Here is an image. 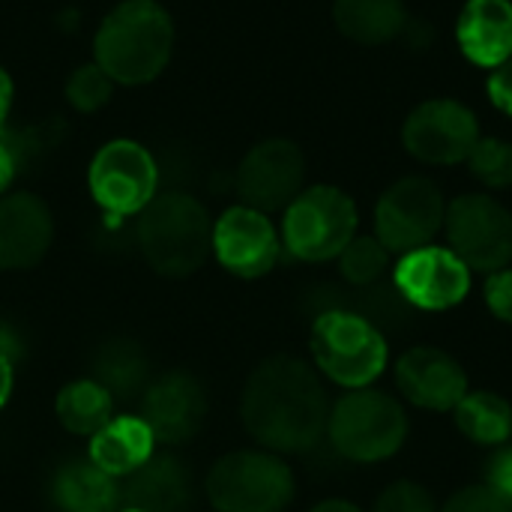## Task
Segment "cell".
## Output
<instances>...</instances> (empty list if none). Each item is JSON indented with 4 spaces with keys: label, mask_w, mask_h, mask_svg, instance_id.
<instances>
[{
    "label": "cell",
    "mask_w": 512,
    "mask_h": 512,
    "mask_svg": "<svg viewBox=\"0 0 512 512\" xmlns=\"http://www.w3.org/2000/svg\"><path fill=\"white\" fill-rule=\"evenodd\" d=\"M54 240V219L48 204L33 192H12L0 198V270L36 267Z\"/></svg>",
    "instance_id": "obj_16"
},
{
    "label": "cell",
    "mask_w": 512,
    "mask_h": 512,
    "mask_svg": "<svg viewBox=\"0 0 512 512\" xmlns=\"http://www.w3.org/2000/svg\"><path fill=\"white\" fill-rule=\"evenodd\" d=\"M246 432L270 453H306L327 432V393L315 369L297 357H270L246 381L240 399Z\"/></svg>",
    "instance_id": "obj_1"
},
{
    "label": "cell",
    "mask_w": 512,
    "mask_h": 512,
    "mask_svg": "<svg viewBox=\"0 0 512 512\" xmlns=\"http://www.w3.org/2000/svg\"><path fill=\"white\" fill-rule=\"evenodd\" d=\"M327 435L336 453L351 462H384L402 450L408 438V417L390 393L363 387L345 393L333 405Z\"/></svg>",
    "instance_id": "obj_4"
},
{
    "label": "cell",
    "mask_w": 512,
    "mask_h": 512,
    "mask_svg": "<svg viewBox=\"0 0 512 512\" xmlns=\"http://www.w3.org/2000/svg\"><path fill=\"white\" fill-rule=\"evenodd\" d=\"M486 306L492 309V315H498L501 321L512 324V270H498L489 276L486 282Z\"/></svg>",
    "instance_id": "obj_31"
},
{
    "label": "cell",
    "mask_w": 512,
    "mask_h": 512,
    "mask_svg": "<svg viewBox=\"0 0 512 512\" xmlns=\"http://www.w3.org/2000/svg\"><path fill=\"white\" fill-rule=\"evenodd\" d=\"M153 438L162 444L192 441L207 420V393L189 372H168L147 384L144 417Z\"/></svg>",
    "instance_id": "obj_15"
},
{
    "label": "cell",
    "mask_w": 512,
    "mask_h": 512,
    "mask_svg": "<svg viewBox=\"0 0 512 512\" xmlns=\"http://www.w3.org/2000/svg\"><path fill=\"white\" fill-rule=\"evenodd\" d=\"M120 512H141V510H132V507H126V510H120Z\"/></svg>",
    "instance_id": "obj_38"
},
{
    "label": "cell",
    "mask_w": 512,
    "mask_h": 512,
    "mask_svg": "<svg viewBox=\"0 0 512 512\" xmlns=\"http://www.w3.org/2000/svg\"><path fill=\"white\" fill-rule=\"evenodd\" d=\"M111 87H114V81L105 75V69H99L96 63H87V66H78L69 75L66 99H69L72 108L90 114V111H99L111 99Z\"/></svg>",
    "instance_id": "obj_28"
},
{
    "label": "cell",
    "mask_w": 512,
    "mask_h": 512,
    "mask_svg": "<svg viewBox=\"0 0 512 512\" xmlns=\"http://www.w3.org/2000/svg\"><path fill=\"white\" fill-rule=\"evenodd\" d=\"M279 249L282 243L273 222L255 207H231L213 225L216 261L240 279H258L270 273L279 261Z\"/></svg>",
    "instance_id": "obj_14"
},
{
    "label": "cell",
    "mask_w": 512,
    "mask_h": 512,
    "mask_svg": "<svg viewBox=\"0 0 512 512\" xmlns=\"http://www.w3.org/2000/svg\"><path fill=\"white\" fill-rule=\"evenodd\" d=\"M387 264H390V249L378 237H354L339 255V270L354 288L381 282Z\"/></svg>",
    "instance_id": "obj_26"
},
{
    "label": "cell",
    "mask_w": 512,
    "mask_h": 512,
    "mask_svg": "<svg viewBox=\"0 0 512 512\" xmlns=\"http://www.w3.org/2000/svg\"><path fill=\"white\" fill-rule=\"evenodd\" d=\"M87 186L105 213L135 216L156 198L159 168L147 147L129 138H114L93 156Z\"/></svg>",
    "instance_id": "obj_8"
},
{
    "label": "cell",
    "mask_w": 512,
    "mask_h": 512,
    "mask_svg": "<svg viewBox=\"0 0 512 512\" xmlns=\"http://www.w3.org/2000/svg\"><path fill=\"white\" fill-rule=\"evenodd\" d=\"M21 168V144L12 135H0V195L12 186L15 174Z\"/></svg>",
    "instance_id": "obj_33"
},
{
    "label": "cell",
    "mask_w": 512,
    "mask_h": 512,
    "mask_svg": "<svg viewBox=\"0 0 512 512\" xmlns=\"http://www.w3.org/2000/svg\"><path fill=\"white\" fill-rule=\"evenodd\" d=\"M336 27L360 45H384L396 39L408 21L402 0H336Z\"/></svg>",
    "instance_id": "obj_22"
},
{
    "label": "cell",
    "mask_w": 512,
    "mask_h": 512,
    "mask_svg": "<svg viewBox=\"0 0 512 512\" xmlns=\"http://www.w3.org/2000/svg\"><path fill=\"white\" fill-rule=\"evenodd\" d=\"M174 21L156 0H123L96 30V66L117 84H147L168 66Z\"/></svg>",
    "instance_id": "obj_2"
},
{
    "label": "cell",
    "mask_w": 512,
    "mask_h": 512,
    "mask_svg": "<svg viewBox=\"0 0 512 512\" xmlns=\"http://www.w3.org/2000/svg\"><path fill=\"white\" fill-rule=\"evenodd\" d=\"M444 512H512V504L492 486H468L447 501Z\"/></svg>",
    "instance_id": "obj_30"
},
{
    "label": "cell",
    "mask_w": 512,
    "mask_h": 512,
    "mask_svg": "<svg viewBox=\"0 0 512 512\" xmlns=\"http://www.w3.org/2000/svg\"><path fill=\"white\" fill-rule=\"evenodd\" d=\"M357 237V207L336 186H312L300 192L282 222L285 249L300 261H330Z\"/></svg>",
    "instance_id": "obj_7"
},
{
    "label": "cell",
    "mask_w": 512,
    "mask_h": 512,
    "mask_svg": "<svg viewBox=\"0 0 512 512\" xmlns=\"http://www.w3.org/2000/svg\"><path fill=\"white\" fill-rule=\"evenodd\" d=\"M396 384L408 402L426 411H453L468 393L462 366L447 351L429 345L411 348L399 357Z\"/></svg>",
    "instance_id": "obj_17"
},
{
    "label": "cell",
    "mask_w": 512,
    "mask_h": 512,
    "mask_svg": "<svg viewBox=\"0 0 512 512\" xmlns=\"http://www.w3.org/2000/svg\"><path fill=\"white\" fill-rule=\"evenodd\" d=\"M474 177L489 189L512 186V144L501 138H480L468 156Z\"/></svg>",
    "instance_id": "obj_27"
},
{
    "label": "cell",
    "mask_w": 512,
    "mask_h": 512,
    "mask_svg": "<svg viewBox=\"0 0 512 512\" xmlns=\"http://www.w3.org/2000/svg\"><path fill=\"white\" fill-rule=\"evenodd\" d=\"M498 495H504L512 504V447H504L489 462V483Z\"/></svg>",
    "instance_id": "obj_32"
},
{
    "label": "cell",
    "mask_w": 512,
    "mask_h": 512,
    "mask_svg": "<svg viewBox=\"0 0 512 512\" xmlns=\"http://www.w3.org/2000/svg\"><path fill=\"white\" fill-rule=\"evenodd\" d=\"M12 387H15V360H9L0 351V411L9 402V396H12Z\"/></svg>",
    "instance_id": "obj_35"
},
{
    "label": "cell",
    "mask_w": 512,
    "mask_h": 512,
    "mask_svg": "<svg viewBox=\"0 0 512 512\" xmlns=\"http://www.w3.org/2000/svg\"><path fill=\"white\" fill-rule=\"evenodd\" d=\"M156 438L141 417H111L93 438L87 459L108 477H129L153 456Z\"/></svg>",
    "instance_id": "obj_20"
},
{
    "label": "cell",
    "mask_w": 512,
    "mask_h": 512,
    "mask_svg": "<svg viewBox=\"0 0 512 512\" xmlns=\"http://www.w3.org/2000/svg\"><path fill=\"white\" fill-rule=\"evenodd\" d=\"M489 96L492 102L512 117V57L507 63L495 66L492 78H489Z\"/></svg>",
    "instance_id": "obj_34"
},
{
    "label": "cell",
    "mask_w": 512,
    "mask_h": 512,
    "mask_svg": "<svg viewBox=\"0 0 512 512\" xmlns=\"http://www.w3.org/2000/svg\"><path fill=\"white\" fill-rule=\"evenodd\" d=\"M306 177V159L288 138H267L255 144L237 168V192L246 207L261 213L288 207Z\"/></svg>",
    "instance_id": "obj_12"
},
{
    "label": "cell",
    "mask_w": 512,
    "mask_h": 512,
    "mask_svg": "<svg viewBox=\"0 0 512 512\" xmlns=\"http://www.w3.org/2000/svg\"><path fill=\"white\" fill-rule=\"evenodd\" d=\"M375 512H438L432 495L417 486V483H393L390 489H384V495L378 498Z\"/></svg>",
    "instance_id": "obj_29"
},
{
    "label": "cell",
    "mask_w": 512,
    "mask_h": 512,
    "mask_svg": "<svg viewBox=\"0 0 512 512\" xmlns=\"http://www.w3.org/2000/svg\"><path fill=\"white\" fill-rule=\"evenodd\" d=\"M456 423L465 438L483 447H504L512 435V408L498 393L480 390L465 393V399L453 408Z\"/></svg>",
    "instance_id": "obj_25"
},
{
    "label": "cell",
    "mask_w": 512,
    "mask_h": 512,
    "mask_svg": "<svg viewBox=\"0 0 512 512\" xmlns=\"http://www.w3.org/2000/svg\"><path fill=\"white\" fill-rule=\"evenodd\" d=\"M411 156L429 165H456L480 141L477 117L456 99H429L411 111L402 129Z\"/></svg>",
    "instance_id": "obj_11"
},
{
    "label": "cell",
    "mask_w": 512,
    "mask_h": 512,
    "mask_svg": "<svg viewBox=\"0 0 512 512\" xmlns=\"http://www.w3.org/2000/svg\"><path fill=\"white\" fill-rule=\"evenodd\" d=\"M204 489L216 512H282L294 498V474L267 450H237L210 468Z\"/></svg>",
    "instance_id": "obj_6"
},
{
    "label": "cell",
    "mask_w": 512,
    "mask_h": 512,
    "mask_svg": "<svg viewBox=\"0 0 512 512\" xmlns=\"http://www.w3.org/2000/svg\"><path fill=\"white\" fill-rule=\"evenodd\" d=\"M93 381H99L111 396L132 399L150 384L147 351L132 339H111L93 357Z\"/></svg>",
    "instance_id": "obj_23"
},
{
    "label": "cell",
    "mask_w": 512,
    "mask_h": 512,
    "mask_svg": "<svg viewBox=\"0 0 512 512\" xmlns=\"http://www.w3.org/2000/svg\"><path fill=\"white\" fill-rule=\"evenodd\" d=\"M450 249L468 270L498 273L512 261V213L489 195H462L447 207Z\"/></svg>",
    "instance_id": "obj_9"
},
{
    "label": "cell",
    "mask_w": 512,
    "mask_h": 512,
    "mask_svg": "<svg viewBox=\"0 0 512 512\" xmlns=\"http://www.w3.org/2000/svg\"><path fill=\"white\" fill-rule=\"evenodd\" d=\"M459 45L477 66H501L512 57V3L510 0H468L459 27Z\"/></svg>",
    "instance_id": "obj_18"
},
{
    "label": "cell",
    "mask_w": 512,
    "mask_h": 512,
    "mask_svg": "<svg viewBox=\"0 0 512 512\" xmlns=\"http://www.w3.org/2000/svg\"><path fill=\"white\" fill-rule=\"evenodd\" d=\"M315 366L348 390L369 387L387 366L384 333L348 309H324L312 324Z\"/></svg>",
    "instance_id": "obj_5"
},
{
    "label": "cell",
    "mask_w": 512,
    "mask_h": 512,
    "mask_svg": "<svg viewBox=\"0 0 512 512\" xmlns=\"http://www.w3.org/2000/svg\"><path fill=\"white\" fill-rule=\"evenodd\" d=\"M447 219L444 195L429 177H405L393 183L375 210V237L390 252H414L429 246Z\"/></svg>",
    "instance_id": "obj_10"
},
{
    "label": "cell",
    "mask_w": 512,
    "mask_h": 512,
    "mask_svg": "<svg viewBox=\"0 0 512 512\" xmlns=\"http://www.w3.org/2000/svg\"><path fill=\"white\" fill-rule=\"evenodd\" d=\"M126 507L141 512H183L192 501V474L174 456H150L123 486Z\"/></svg>",
    "instance_id": "obj_19"
},
{
    "label": "cell",
    "mask_w": 512,
    "mask_h": 512,
    "mask_svg": "<svg viewBox=\"0 0 512 512\" xmlns=\"http://www.w3.org/2000/svg\"><path fill=\"white\" fill-rule=\"evenodd\" d=\"M9 111H12V78H9V72L0 66V135H3V126H6Z\"/></svg>",
    "instance_id": "obj_36"
},
{
    "label": "cell",
    "mask_w": 512,
    "mask_h": 512,
    "mask_svg": "<svg viewBox=\"0 0 512 512\" xmlns=\"http://www.w3.org/2000/svg\"><path fill=\"white\" fill-rule=\"evenodd\" d=\"M396 288L414 309L441 312L468 297L471 270L453 249L423 246L402 255L396 267Z\"/></svg>",
    "instance_id": "obj_13"
},
{
    "label": "cell",
    "mask_w": 512,
    "mask_h": 512,
    "mask_svg": "<svg viewBox=\"0 0 512 512\" xmlns=\"http://www.w3.org/2000/svg\"><path fill=\"white\" fill-rule=\"evenodd\" d=\"M57 420L69 435L93 438L114 417V396L93 378L66 384L54 402Z\"/></svg>",
    "instance_id": "obj_24"
},
{
    "label": "cell",
    "mask_w": 512,
    "mask_h": 512,
    "mask_svg": "<svg viewBox=\"0 0 512 512\" xmlns=\"http://www.w3.org/2000/svg\"><path fill=\"white\" fill-rule=\"evenodd\" d=\"M312 512H363L360 507H354V504H348V501H324V504H318Z\"/></svg>",
    "instance_id": "obj_37"
},
{
    "label": "cell",
    "mask_w": 512,
    "mask_h": 512,
    "mask_svg": "<svg viewBox=\"0 0 512 512\" xmlns=\"http://www.w3.org/2000/svg\"><path fill=\"white\" fill-rule=\"evenodd\" d=\"M138 246L159 276H192L213 249V222L207 207L186 192L156 195L138 213Z\"/></svg>",
    "instance_id": "obj_3"
},
{
    "label": "cell",
    "mask_w": 512,
    "mask_h": 512,
    "mask_svg": "<svg viewBox=\"0 0 512 512\" xmlns=\"http://www.w3.org/2000/svg\"><path fill=\"white\" fill-rule=\"evenodd\" d=\"M120 489L90 459L63 465L51 480V501L60 512H114Z\"/></svg>",
    "instance_id": "obj_21"
}]
</instances>
